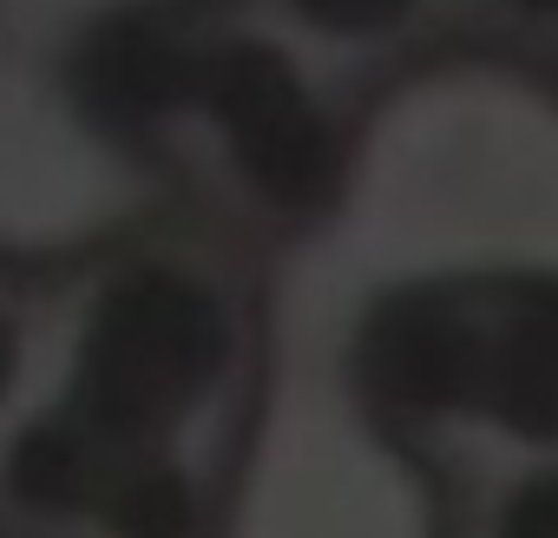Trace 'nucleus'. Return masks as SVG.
<instances>
[{"label": "nucleus", "mask_w": 558, "mask_h": 538, "mask_svg": "<svg viewBox=\"0 0 558 538\" xmlns=\"http://www.w3.org/2000/svg\"><path fill=\"white\" fill-rule=\"evenodd\" d=\"M197 512H204V479L178 447L119 460L106 479V499H99V518L119 538H184L197 525Z\"/></svg>", "instance_id": "4"}, {"label": "nucleus", "mask_w": 558, "mask_h": 538, "mask_svg": "<svg viewBox=\"0 0 558 538\" xmlns=\"http://www.w3.org/2000/svg\"><path fill=\"white\" fill-rule=\"evenodd\" d=\"M269 14L283 21L290 47L388 53L434 14V0H269Z\"/></svg>", "instance_id": "5"}, {"label": "nucleus", "mask_w": 558, "mask_h": 538, "mask_svg": "<svg viewBox=\"0 0 558 538\" xmlns=\"http://www.w3.org/2000/svg\"><path fill=\"white\" fill-rule=\"evenodd\" d=\"M34 316L14 303V296H0V420H8L34 381Z\"/></svg>", "instance_id": "6"}, {"label": "nucleus", "mask_w": 558, "mask_h": 538, "mask_svg": "<svg viewBox=\"0 0 558 538\" xmlns=\"http://www.w3.org/2000/svg\"><path fill=\"white\" fill-rule=\"evenodd\" d=\"M499 8L525 27H558V0H499Z\"/></svg>", "instance_id": "7"}, {"label": "nucleus", "mask_w": 558, "mask_h": 538, "mask_svg": "<svg viewBox=\"0 0 558 538\" xmlns=\"http://www.w3.org/2000/svg\"><path fill=\"white\" fill-rule=\"evenodd\" d=\"M191 106L230 178L269 210H310L336 171V125L303 60L276 34H230L191 73Z\"/></svg>", "instance_id": "2"}, {"label": "nucleus", "mask_w": 558, "mask_h": 538, "mask_svg": "<svg viewBox=\"0 0 558 538\" xmlns=\"http://www.w3.org/2000/svg\"><path fill=\"white\" fill-rule=\"evenodd\" d=\"M112 466L119 460L60 401H47L14 420L8 453H0V492H8L14 512H34V518H80V512H99Z\"/></svg>", "instance_id": "3"}, {"label": "nucleus", "mask_w": 558, "mask_h": 538, "mask_svg": "<svg viewBox=\"0 0 558 538\" xmlns=\"http://www.w3.org/2000/svg\"><path fill=\"white\" fill-rule=\"evenodd\" d=\"M236 362V316L191 262H132L93 296L60 407L112 453H165L184 420L223 388Z\"/></svg>", "instance_id": "1"}]
</instances>
